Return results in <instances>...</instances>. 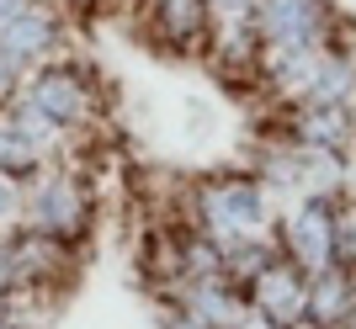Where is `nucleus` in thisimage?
<instances>
[{
  "instance_id": "1",
  "label": "nucleus",
  "mask_w": 356,
  "mask_h": 329,
  "mask_svg": "<svg viewBox=\"0 0 356 329\" xmlns=\"http://www.w3.org/2000/svg\"><path fill=\"white\" fill-rule=\"evenodd\" d=\"M319 0H261V27H266L271 48L282 53H309L319 37Z\"/></svg>"
},
{
  "instance_id": "2",
  "label": "nucleus",
  "mask_w": 356,
  "mask_h": 329,
  "mask_svg": "<svg viewBox=\"0 0 356 329\" xmlns=\"http://www.w3.org/2000/svg\"><path fill=\"white\" fill-rule=\"evenodd\" d=\"M32 101H38V112H43V117L70 122V117H80L86 96H80V85H74L70 75H43V80H38V90H32Z\"/></svg>"
}]
</instances>
